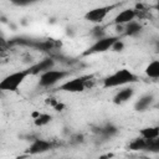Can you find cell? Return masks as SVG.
Segmentation results:
<instances>
[{"mask_svg":"<svg viewBox=\"0 0 159 159\" xmlns=\"http://www.w3.org/2000/svg\"><path fill=\"white\" fill-rule=\"evenodd\" d=\"M97 132H98V134H99L102 138H106V139H107V138H111V137H113L114 134H117L118 129H117V127H114L113 124H107V125L99 128Z\"/></svg>","mask_w":159,"mask_h":159,"instance_id":"9a60e30c","label":"cell"},{"mask_svg":"<svg viewBox=\"0 0 159 159\" xmlns=\"http://www.w3.org/2000/svg\"><path fill=\"white\" fill-rule=\"evenodd\" d=\"M137 81V76L130 72L127 68H122L116 71L114 73L107 76L103 80V87L104 88H112V87H119L127 83H133Z\"/></svg>","mask_w":159,"mask_h":159,"instance_id":"6da1fadb","label":"cell"},{"mask_svg":"<svg viewBox=\"0 0 159 159\" xmlns=\"http://www.w3.org/2000/svg\"><path fill=\"white\" fill-rule=\"evenodd\" d=\"M52 148V143L48 140H43V139H35L31 145L29 147V153L30 154H41L45 153L47 150H50Z\"/></svg>","mask_w":159,"mask_h":159,"instance_id":"ba28073f","label":"cell"},{"mask_svg":"<svg viewBox=\"0 0 159 159\" xmlns=\"http://www.w3.org/2000/svg\"><path fill=\"white\" fill-rule=\"evenodd\" d=\"M117 7V5H107V6H101V7H96L89 10L86 15L84 19L89 22H94V24H99L104 20V17L114 9Z\"/></svg>","mask_w":159,"mask_h":159,"instance_id":"8992f818","label":"cell"},{"mask_svg":"<svg viewBox=\"0 0 159 159\" xmlns=\"http://www.w3.org/2000/svg\"><path fill=\"white\" fill-rule=\"evenodd\" d=\"M137 15H138V12H137V10H134V9L123 10V11H120V12L114 17V24H117V25H125L127 22L134 20Z\"/></svg>","mask_w":159,"mask_h":159,"instance_id":"9c48e42d","label":"cell"},{"mask_svg":"<svg viewBox=\"0 0 159 159\" xmlns=\"http://www.w3.org/2000/svg\"><path fill=\"white\" fill-rule=\"evenodd\" d=\"M65 106L62 104V103H56L55 106H53V108L56 109V111H62V108H63Z\"/></svg>","mask_w":159,"mask_h":159,"instance_id":"44dd1931","label":"cell"},{"mask_svg":"<svg viewBox=\"0 0 159 159\" xmlns=\"http://www.w3.org/2000/svg\"><path fill=\"white\" fill-rule=\"evenodd\" d=\"M145 73L150 78H158L159 77V61L155 60L150 62L145 68Z\"/></svg>","mask_w":159,"mask_h":159,"instance_id":"2e32d148","label":"cell"},{"mask_svg":"<svg viewBox=\"0 0 159 159\" xmlns=\"http://www.w3.org/2000/svg\"><path fill=\"white\" fill-rule=\"evenodd\" d=\"M34 117H35V124L37 127L46 125L52 119V116L51 114H47V113H34Z\"/></svg>","mask_w":159,"mask_h":159,"instance_id":"e0dca14e","label":"cell"},{"mask_svg":"<svg viewBox=\"0 0 159 159\" xmlns=\"http://www.w3.org/2000/svg\"><path fill=\"white\" fill-rule=\"evenodd\" d=\"M148 145H149V139H144L143 137H139V138L133 139L129 143V149L130 150H138V152H142V150L148 152Z\"/></svg>","mask_w":159,"mask_h":159,"instance_id":"7c38bea8","label":"cell"},{"mask_svg":"<svg viewBox=\"0 0 159 159\" xmlns=\"http://www.w3.org/2000/svg\"><path fill=\"white\" fill-rule=\"evenodd\" d=\"M133 93H134L133 88H130V87H128V88H123V89H120V91L114 96L113 102H114L116 104H122V103L127 102L128 99H130L132 96H133Z\"/></svg>","mask_w":159,"mask_h":159,"instance_id":"30bf717a","label":"cell"},{"mask_svg":"<svg viewBox=\"0 0 159 159\" xmlns=\"http://www.w3.org/2000/svg\"><path fill=\"white\" fill-rule=\"evenodd\" d=\"M70 75L68 71H62V70H48L43 73L40 75V80H39V84L41 87H51L53 84H56L57 82H60L61 80H63L65 77H67Z\"/></svg>","mask_w":159,"mask_h":159,"instance_id":"277c9868","label":"cell"},{"mask_svg":"<svg viewBox=\"0 0 159 159\" xmlns=\"http://www.w3.org/2000/svg\"><path fill=\"white\" fill-rule=\"evenodd\" d=\"M93 35H94L97 39L103 37V36H102V35H103V27H94V29H93Z\"/></svg>","mask_w":159,"mask_h":159,"instance_id":"ffe728a7","label":"cell"},{"mask_svg":"<svg viewBox=\"0 0 159 159\" xmlns=\"http://www.w3.org/2000/svg\"><path fill=\"white\" fill-rule=\"evenodd\" d=\"M118 39H119L118 36L99 37V39H97V41H96L91 47H88V48L83 52V56H91V55H94V53L106 52V51H108V50L112 47V45H113Z\"/></svg>","mask_w":159,"mask_h":159,"instance_id":"5b68a950","label":"cell"},{"mask_svg":"<svg viewBox=\"0 0 159 159\" xmlns=\"http://www.w3.org/2000/svg\"><path fill=\"white\" fill-rule=\"evenodd\" d=\"M53 65H55L53 58L46 57V58L41 60L40 62H37L36 65L31 66V67L29 68V71H30V75H41V73H43V72L51 70V68L53 67Z\"/></svg>","mask_w":159,"mask_h":159,"instance_id":"52a82bcc","label":"cell"},{"mask_svg":"<svg viewBox=\"0 0 159 159\" xmlns=\"http://www.w3.org/2000/svg\"><path fill=\"white\" fill-rule=\"evenodd\" d=\"M140 137L144 139H155L159 138V127H147L140 130Z\"/></svg>","mask_w":159,"mask_h":159,"instance_id":"5bb4252c","label":"cell"},{"mask_svg":"<svg viewBox=\"0 0 159 159\" xmlns=\"http://www.w3.org/2000/svg\"><path fill=\"white\" fill-rule=\"evenodd\" d=\"M153 102H154V97H153L152 94H145V96L140 97V98L137 101V103L134 104V108H135L137 111H139V112H143V111L148 109V108L153 104Z\"/></svg>","mask_w":159,"mask_h":159,"instance_id":"8fae6325","label":"cell"},{"mask_svg":"<svg viewBox=\"0 0 159 159\" xmlns=\"http://www.w3.org/2000/svg\"><path fill=\"white\" fill-rule=\"evenodd\" d=\"M29 75H30V71L27 68V70H21L6 76L4 80L0 81V91H10V92L16 91Z\"/></svg>","mask_w":159,"mask_h":159,"instance_id":"7a4b0ae2","label":"cell"},{"mask_svg":"<svg viewBox=\"0 0 159 159\" xmlns=\"http://www.w3.org/2000/svg\"><path fill=\"white\" fill-rule=\"evenodd\" d=\"M123 47H124V43L118 39V40L112 45V47H111V48H112L113 51H122V50H123Z\"/></svg>","mask_w":159,"mask_h":159,"instance_id":"d6986e66","label":"cell"},{"mask_svg":"<svg viewBox=\"0 0 159 159\" xmlns=\"http://www.w3.org/2000/svg\"><path fill=\"white\" fill-rule=\"evenodd\" d=\"M36 1H39V0H10V2L16 5V6H27V5H31Z\"/></svg>","mask_w":159,"mask_h":159,"instance_id":"ac0fdd59","label":"cell"},{"mask_svg":"<svg viewBox=\"0 0 159 159\" xmlns=\"http://www.w3.org/2000/svg\"><path fill=\"white\" fill-rule=\"evenodd\" d=\"M92 80V76H82V77H76L72 80L66 81L63 84L60 86L61 91L65 92H83L87 87H89V81Z\"/></svg>","mask_w":159,"mask_h":159,"instance_id":"3957f363","label":"cell"},{"mask_svg":"<svg viewBox=\"0 0 159 159\" xmlns=\"http://www.w3.org/2000/svg\"><path fill=\"white\" fill-rule=\"evenodd\" d=\"M142 31V25L137 21H129L125 24V27H124V34L127 36H135L138 35L139 32Z\"/></svg>","mask_w":159,"mask_h":159,"instance_id":"4fadbf2b","label":"cell"}]
</instances>
